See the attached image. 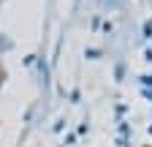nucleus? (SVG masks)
Returning a JSON list of instances; mask_svg holds the SVG:
<instances>
[{
    "label": "nucleus",
    "instance_id": "obj_1",
    "mask_svg": "<svg viewBox=\"0 0 152 147\" xmlns=\"http://www.w3.org/2000/svg\"><path fill=\"white\" fill-rule=\"evenodd\" d=\"M0 82H3V71H0Z\"/></svg>",
    "mask_w": 152,
    "mask_h": 147
}]
</instances>
